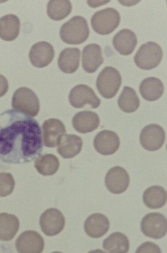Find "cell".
<instances>
[{
  "mask_svg": "<svg viewBox=\"0 0 167 253\" xmlns=\"http://www.w3.org/2000/svg\"><path fill=\"white\" fill-rule=\"evenodd\" d=\"M42 149V130L37 120L14 110L0 115V159L3 162L30 163Z\"/></svg>",
  "mask_w": 167,
  "mask_h": 253,
  "instance_id": "cell-1",
  "label": "cell"
},
{
  "mask_svg": "<svg viewBox=\"0 0 167 253\" xmlns=\"http://www.w3.org/2000/svg\"><path fill=\"white\" fill-rule=\"evenodd\" d=\"M90 29L86 19L82 16H75L64 23L60 31V36L63 42L71 45H80L89 38Z\"/></svg>",
  "mask_w": 167,
  "mask_h": 253,
  "instance_id": "cell-2",
  "label": "cell"
},
{
  "mask_svg": "<svg viewBox=\"0 0 167 253\" xmlns=\"http://www.w3.org/2000/svg\"><path fill=\"white\" fill-rule=\"evenodd\" d=\"M12 106L14 110L31 117H36L40 110V102L32 90L22 87L14 92Z\"/></svg>",
  "mask_w": 167,
  "mask_h": 253,
  "instance_id": "cell-3",
  "label": "cell"
},
{
  "mask_svg": "<svg viewBox=\"0 0 167 253\" xmlns=\"http://www.w3.org/2000/svg\"><path fill=\"white\" fill-rule=\"evenodd\" d=\"M121 18L119 11L114 8H107L95 12L91 19L94 31L101 35H108L119 27Z\"/></svg>",
  "mask_w": 167,
  "mask_h": 253,
  "instance_id": "cell-4",
  "label": "cell"
},
{
  "mask_svg": "<svg viewBox=\"0 0 167 253\" xmlns=\"http://www.w3.org/2000/svg\"><path fill=\"white\" fill-rule=\"evenodd\" d=\"M163 57L161 47L153 42L142 44L134 57L135 64L140 69L150 70L158 66Z\"/></svg>",
  "mask_w": 167,
  "mask_h": 253,
  "instance_id": "cell-5",
  "label": "cell"
},
{
  "mask_svg": "<svg viewBox=\"0 0 167 253\" xmlns=\"http://www.w3.org/2000/svg\"><path fill=\"white\" fill-rule=\"evenodd\" d=\"M120 73L114 67H106L98 76L96 87L100 95L106 99H112L117 94L122 84Z\"/></svg>",
  "mask_w": 167,
  "mask_h": 253,
  "instance_id": "cell-6",
  "label": "cell"
},
{
  "mask_svg": "<svg viewBox=\"0 0 167 253\" xmlns=\"http://www.w3.org/2000/svg\"><path fill=\"white\" fill-rule=\"evenodd\" d=\"M141 230L147 237L159 240L163 238L167 232L166 217L159 212H151L142 218Z\"/></svg>",
  "mask_w": 167,
  "mask_h": 253,
  "instance_id": "cell-7",
  "label": "cell"
},
{
  "mask_svg": "<svg viewBox=\"0 0 167 253\" xmlns=\"http://www.w3.org/2000/svg\"><path fill=\"white\" fill-rule=\"evenodd\" d=\"M69 101L74 108H83L86 104L91 108H99L101 104L100 99L90 87L85 84H80L74 87L69 94Z\"/></svg>",
  "mask_w": 167,
  "mask_h": 253,
  "instance_id": "cell-8",
  "label": "cell"
},
{
  "mask_svg": "<svg viewBox=\"0 0 167 253\" xmlns=\"http://www.w3.org/2000/svg\"><path fill=\"white\" fill-rule=\"evenodd\" d=\"M166 140V132L161 126L157 124L147 125L142 129L140 135L142 147L150 152L159 150Z\"/></svg>",
  "mask_w": 167,
  "mask_h": 253,
  "instance_id": "cell-9",
  "label": "cell"
},
{
  "mask_svg": "<svg viewBox=\"0 0 167 253\" xmlns=\"http://www.w3.org/2000/svg\"><path fill=\"white\" fill-rule=\"evenodd\" d=\"M65 216L56 208L47 209L42 213L40 218L42 230L48 236L59 234L65 228Z\"/></svg>",
  "mask_w": 167,
  "mask_h": 253,
  "instance_id": "cell-10",
  "label": "cell"
},
{
  "mask_svg": "<svg viewBox=\"0 0 167 253\" xmlns=\"http://www.w3.org/2000/svg\"><path fill=\"white\" fill-rule=\"evenodd\" d=\"M105 182L107 188L110 192L119 194L126 191L128 188L130 177L125 169L115 167L107 173Z\"/></svg>",
  "mask_w": 167,
  "mask_h": 253,
  "instance_id": "cell-11",
  "label": "cell"
},
{
  "mask_svg": "<svg viewBox=\"0 0 167 253\" xmlns=\"http://www.w3.org/2000/svg\"><path fill=\"white\" fill-rule=\"evenodd\" d=\"M45 243L42 237L35 231L24 232L16 242L17 251L21 253H41L44 249Z\"/></svg>",
  "mask_w": 167,
  "mask_h": 253,
  "instance_id": "cell-12",
  "label": "cell"
},
{
  "mask_svg": "<svg viewBox=\"0 0 167 253\" xmlns=\"http://www.w3.org/2000/svg\"><path fill=\"white\" fill-rule=\"evenodd\" d=\"M44 145L47 148H55L60 140L66 133L65 125L60 120L50 119L46 120L42 126Z\"/></svg>",
  "mask_w": 167,
  "mask_h": 253,
  "instance_id": "cell-13",
  "label": "cell"
},
{
  "mask_svg": "<svg viewBox=\"0 0 167 253\" xmlns=\"http://www.w3.org/2000/svg\"><path fill=\"white\" fill-rule=\"evenodd\" d=\"M55 56V50L51 43L46 42H38L34 44L29 57L32 64L42 69L50 65Z\"/></svg>",
  "mask_w": 167,
  "mask_h": 253,
  "instance_id": "cell-14",
  "label": "cell"
},
{
  "mask_svg": "<svg viewBox=\"0 0 167 253\" xmlns=\"http://www.w3.org/2000/svg\"><path fill=\"white\" fill-rule=\"evenodd\" d=\"M94 145L98 153L103 155H111L119 150L120 139L113 131L102 130L95 136Z\"/></svg>",
  "mask_w": 167,
  "mask_h": 253,
  "instance_id": "cell-15",
  "label": "cell"
},
{
  "mask_svg": "<svg viewBox=\"0 0 167 253\" xmlns=\"http://www.w3.org/2000/svg\"><path fill=\"white\" fill-rule=\"evenodd\" d=\"M100 123L99 116L90 111L79 112L72 120L73 128L82 134L93 132L99 127Z\"/></svg>",
  "mask_w": 167,
  "mask_h": 253,
  "instance_id": "cell-16",
  "label": "cell"
},
{
  "mask_svg": "<svg viewBox=\"0 0 167 253\" xmlns=\"http://www.w3.org/2000/svg\"><path fill=\"white\" fill-rule=\"evenodd\" d=\"M101 47L96 43H91L83 48L82 67L89 74L95 72L104 63Z\"/></svg>",
  "mask_w": 167,
  "mask_h": 253,
  "instance_id": "cell-17",
  "label": "cell"
},
{
  "mask_svg": "<svg viewBox=\"0 0 167 253\" xmlns=\"http://www.w3.org/2000/svg\"><path fill=\"white\" fill-rule=\"evenodd\" d=\"M110 221L100 213L92 214L84 223L86 235L93 238H99L106 234L110 229Z\"/></svg>",
  "mask_w": 167,
  "mask_h": 253,
  "instance_id": "cell-18",
  "label": "cell"
},
{
  "mask_svg": "<svg viewBox=\"0 0 167 253\" xmlns=\"http://www.w3.org/2000/svg\"><path fill=\"white\" fill-rule=\"evenodd\" d=\"M115 49L120 54L127 56L134 51L137 43L135 34L128 29L118 32L112 41Z\"/></svg>",
  "mask_w": 167,
  "mask_h": 253,
  "instance_id": "cell-19",
  "label": "cell"
},
{
  "mask_svg": "<svg viewBox=\"0 0 167 253\" xmlns=\"http://www.w3.org/2000/svg\"><path fill=\"white\" fill-rule=\"evenodd\" d=\"M81 50L77 47H68L61 52L58 60L59 69L67 74L75 73L80 67Z\"/></svg>",
  "mask_w": 167,
  "mask_h": 253,
  "instance_id": "cell-20",
  "label": "cell"
},
{
  "mask_svg": "<svg viewBox=\"0 0 167 253\" xmlns=\"http://www.w3.org/2000/svg\"><path fill=\"white\" fill-rule=\"evenodd\" d=\"M83 147V140L75 134L63 135L58 144L57 151L64 159H71L80 154Z\"/></svg>",
  "mask_w": 167,
  "mask_h": 253,
  "instance_id": "cell-21",
  "label": "cell"
},
{
  "mask_svg": "<svg viewBox=\"0 0 167 253\" xmlns=\"http://www.w3.org/2000/svg\"><path fill=\"white\" fill-rule=\"evenodd\" d=\"M20 19L14 14H9L0 18V38L6 42L16 40L20 32Z\"/></svg>",
  "mask_w": 167,
  "mask_h": 253,
  "instance_id": "cell-22",
  "label": "cell"
},
{
  "mask_svg": "<svg viewBox=\"0 0 167 253\" xmlns=\"http://www.w3.org/2000/svg\"><path fill=\"white\" fill-rule=\"evenodd\" d=\"M142 98L149 101L159 100L164 92L163 83L155 77H149L142 81L139 86Z\"/></svg>",
  "mask_w": 167,
  "mask_h": 253,
  "instance_id": "cell-23",
  "label": "cell"
},
{
  "mask_svg": "<svg viewBox=\"0 0 167 253\" xmlns=\"http://www.w3.org/2000/svg\"><path fill=\"white\" fill-rule=\"evenodd\" d=\"M19 228L17 216L6 212L0 213V241H11L16 235Z\"/></svg>",
  "mask_w": 167,
  "mask_h": 253,
  "instance_id": "cell-24",
  "label": "cell"
},
{
  "mask_svg": "<svg viewBox=\"0 0 167 253\" xmlns=\"http://www.w3.org/2000/svg\"><path fill=\"white\" fill-rule=\"evenodd\" d=\"M103 248L111 253H126L129 250L130 243L128 238L124 233L115 232L104 240Z\"/></svg>",
  "mask_w": 167,
  "mask_h": 253,
  "instance_id": "cell-25",
  "label": "cell"
},
{
  "mask_svg": "<svg viewBox=\"0 0 167 253\" xmlns=\"http://www.w3.org/2000/svg\"><path fill=\"white\" fill-rule=\"evenodd\" d=\"M166 190L159 186H154L147 188L143 194L145 205L152 209H160L165 206L167 202Z\"/></svg>",
  "mask_w": 167,
  "mask_h": 253,
  "instance_id": "cell-26",
  "label": "cell"
},
{
  "mask_svg": "<svg viewBox=\"0 0 167 253\" xmlns=\"http://www.w3.org/2000/svg\"><path fill=\"white\" fill-rule=\"evenodd\" d=\"M60 160L53 154L39 155L34 163L38 172L45 176L55 174L60 168Z\"/></svg>",
  "mask_w": 167,
  "mask_h": 253,
  "instance_id": "cell-27",
  "label": "cell"
},
{
  "mask_svg": "<svg viewBox=\"0 0 167 253\" xmlns=\"http://www.w3.org/2000/svg\"><path fill=\"white\" fill-rule=\"evenodd\" d=\"M72 3L68 0H51L47 5V13L52 20L60 21L70 15Z\"/></svg>",
  "mask_w": 167,
  "mask_h": 253,
  "instance_id": "cell-28",
  "label": "cell"
},
{
  "mask_svg": "<svg viewBox=\"0 0 167 253\" xmlns=\"http://www.w3.org/2000/svg\"><path fill=\"white\" fill-rule=\"evenodd\" d=\"M118 105L125 113H132L139 108L140 100L134 89L125 86L118 100Z\"/></svg>",
  "mask_w": 167,
  "mask_h": 253,
  "instance_id": "cell-29",
  "label": "cell"
},
{
  "mask_svg": "<svg viewBox=\"0 0 167 253\" xmlns=\"http://www.w3.org/2000/svg\"><path fill=\"white\" fill-rule=\"evenodd\" d=\"M16 182L10 173L0 172V197L10 195L15 187Z\"/></svg>",
  "mask_w": 167,
  "mask_h": 253,
  "instance_id": "cell-30",
  "label": "cell"
},
{
  "mask_svg": "<svg viewBox=\"0 0 167 253\" xmlns=\"http://www.w3.org/2000/svg\"><path fill=\"white\" fill-rule=\"evenodd\" d=\"M136 253H161V251L155 243L146 242L137 248Z\"/></svg>",
  "mask_w": 167,
  "mask_h": 253,
  "instance_id": "cell-31",
  "label": "cell"
},
{
  "mask_svg": "<svg viewBox=\"0 0 167 253\" xmlns=\"http://www.w3.org/2000/svg\"><path fill=\"white\" fill-rule=\"evenodd\" d=\"M8 87V82L6 78L0 74V98L7 93Z\"/></svg>",
  "mask_w": 167,
  "mask_h": 253,
  "instance_id": "cell-32",
  "label": "cell"
}]
</instances>
